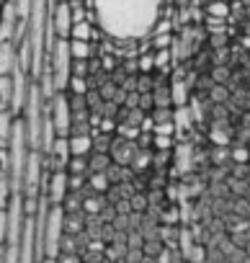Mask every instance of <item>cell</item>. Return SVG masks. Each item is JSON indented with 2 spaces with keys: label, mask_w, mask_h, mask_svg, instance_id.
<instances>
[{
  "label": "cell",
  "mask_w": 250,
  "mask_h": 263,
  "mask_svg": "<svg viewBox=\"0 0 250 263\" xmlns=\"http://www.w3.org/2000/svg\"><path fill=\"white\" fill-rule=\"evenodd\" d=\"M57 263H80V255L78 253H62L57 258Z\"/></svg>",
  "instance_id": "2"
},
{
  "label": "cell",
  "mask_w": 250,
  "mask_h": 263,
  "mask_svg": "<svg viewBox=\"0 0 250 263\" xmlns=\"http://www.w3.org/2000/svg\"><path fill=\"white\" fill-rule=\"evenodd\" d=\"M127 255H129V260H132V263H137V260H140V253H137V250H129Z\"/></svg>",
  "instance_id": "3"
},
{
  "label": "cell",
  "mask_w": 250,
  "mask_h": 263,
  "mask_svg": "<svg viewBox=\"0 0 250 263\" xmlns=\"http://www.w3.org/2000/svg\"><path fill=\"white\" fill-rule=\"evenodd\" d=\"M165 0H93L101 31L111 39H142L160 21Z\"/></svg>",
  "instance_id": "1"
}]
</instances>
